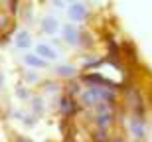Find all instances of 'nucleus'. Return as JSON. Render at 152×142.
I'll list each match as a JSON object with an SVG mask.
<instances>
[{"mask_svg":"<svg viewBox=\"0 0 152 142\" xmlns=\"http://www.w3.org/2000/svg\"><path fill=\"white\" fill-rule=\"evenodd\" d=\"M85 16H87V8H85L81 2H73V4L69 6V18H71V20L81 22V20H85Z\"/></svg>","mask_w":152,"mask_h":142,"instance_id":"f257e3e1","label":"nucleus"},{"mask_svg":"<svg viewBox=\"0 0 152 142\" xmlns=\"http://www.w3.org/2000/svg\"><path fill=\"white\" fill-rule=\"evenodd\" d=\"M36 55H39L42 59H45V61H48V59H56L57 53H56V50H51L48 44H39V46L36 47Z\"/></svg>","mask_w":152,"mask_h":142,"instance_id":"f03ea898","label":"nucleus"},{"mask_svg":"<svg viewBox=\"0 0 152 142\" xmlns=\"http://www.w3.org/2000/svg\"><path fill=\"white\" fill-rule=\"evenodd\" d=\"M63 38H65L67 44L77 46V44H79V32H77V28H73V26H63Z\"/></svg>","mask_w":152,"mask_h":142,"instance_id":"7ed1b4c3","label":"nucleus"},{"mask_svg":"<svg viewBox=\"0 0 152 142\" xmlns=\"http://www.w3.org/2000/svg\"><path fill=\"white\" fill-rule=\"evenodd\" d=\"M24 63H26L28 67H45V65H48L45 59H42V57L36 55V53H28V55L24 57Z\"/></svg>","mask_w":152,"mask_h":142,"instance_id":"20e7f679","label":"nucleus"},{"mask_svg":"<svg viewBox=\"0 0 152 142\" xmlns=\"http://www.w3.org/2000/svg\"><path fill=\"white\" fill-rule=\"evenodd\" d=\"M42 28H44L45 34H53V32L57 30V20H56V18H51V16L44 18V20H42Z\"/></svg>","mask_w":152,"mask_h":142,"instance_id":"39448f33","label":"nucleus"},{"mask_svg":"<svg viewBox=\"0 0 152 142\" xmlns=\"http://www.w3.org/2000/svg\"><path fill=\"white\" fill-rule=\"evenodd\" d=\"M16 46L20 47V50H28V47H30V36H28V32H20V34L16 36Z\"/></svg>","mask_w":152,"mask_h":142,"instance_id":"423d86ee","label":"nucleus"},{"mask_svg":"<svg viewBox=\"0 0 152 142\" xmlns=\"http://www.w3.org/2000/svg\"><path fill=\"white\" fill-rule=\"evenodd\" d=\"M130 130H132V134H134L136 138H140L142 134H144V128H142V120H140V119H132V122H130Z\"/></svg>","mask_w":152,"mask_h":142,"instance_id":"0eeeda50","label":"nucleus"},{"mask_svg":"<svg viewBox=\"0 0 152 142\" xmlns=\"http://www.w3.org/2000/svg\"><path fill=\"white\" fill-rule=\"evenodd\" d=\"M61 111L65 114H69V113H73V111H75V103L71 101V97H63V99H61Z\"/></svg>","mask_w":152,"mask_h":142,"instance_id":"6e6552de","label":"nucleus"},{"mask_svg":"<svg viewBox=\"0 0 152 142\" xmlns=\"http://www.w3.org/2000/svg\"><path fill=\"white\" fill-rule=\"evenodd\" d=\"M75 69L71 67V65H61V67H57V73L59 75H73Z\"/></svg>","mask_w":152,"mask_h":142,"instance_id":"1a4fd4ad","label":"nucleus"},{"mask_svg":"<svg viewBox=\"0 0 152 142\" xmlns=\"http://www.w3.org/2000/svg\"><path fill=\"white\" fill-rule=\"evenodd\" d=\"M0 87H2V73H0Z\"/></svg>","mask_w":152,"mask_h":142,"instance_id":"9d476101","label":"nucleus"},{"mask_svg":"<svg viewBox=\"0 0 152 142\" xmlns=\"http://www.w3.org/2000/svg\"><path fill=\"white\" fill-rule=\"evenodd\" d=\"M113 142H123V140H113Z\"/></svg>","mask_w":152,"mask_h":142,"instance_id":"9b49d317","label":"nucleus"},{"mask_svg":"<svg viewBox=\"0 0 152 142\" xmlns=\"http://www.w3.org/2000/svg\"><path fill=\"white\" fill-rule=\"evenodd\" d=\"M69 2H71V0H69Z\"/></svg>","mask_w":152,"mask_h":142,"instance_id":"f8f14e48","label":"nucleus"}]
</instances>
